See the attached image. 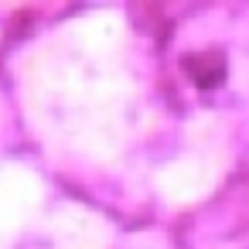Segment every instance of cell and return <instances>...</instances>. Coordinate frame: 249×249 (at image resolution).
<instances>
[]
</instances>
